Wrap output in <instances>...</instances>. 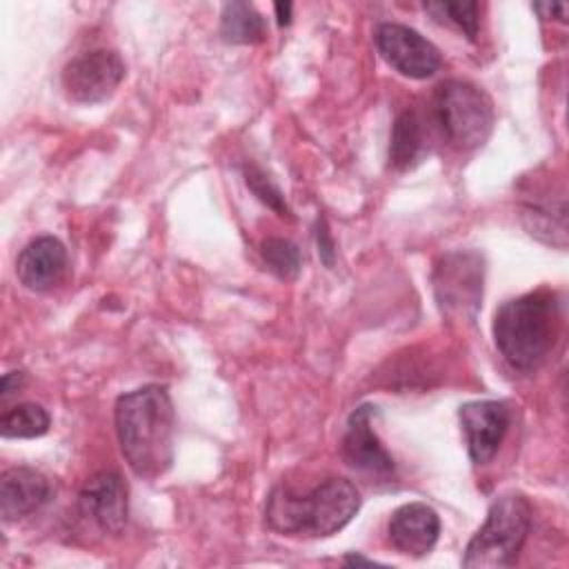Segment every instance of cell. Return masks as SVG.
I'll return each instance as SVG.
<instances>
[{
  "label": "cell",
  "mask_w": 569,
  "mask_h": 569,
  "mask_svg": "<svg viewBox=\"0 0 569 569\" xmlns=\"http://www.w3.org/2000/svg\"><path fill=\"white\" fill-rule=\"evenodd\" d=\"M176 413L169 391L147 385L116 402V433L131 471L144 480L162 476L173 462Z\"/></svg>",
  "instance_id": "6da1fadb"
},
{
  "label": "cell",
  "mask_w": 569,
  "mask_h": 569,
  "mask_svg": "<svg viewBox=\"0 0 569 569\" xmlns=\"http://www.w3.org/2000/svg\"><path fill=\"white\" fill-rule=\"evenodd\" d=\"M562 329L556 293L538 289L500 305L493 316V340L502 358L518 371L538 369L553 351Z\"/></svg>",
  "instance_id": "7a4b0ae2"
},
{
  "label": "cell",
  "mask_w": 569,
  "mask_h": 569,
  "mask_svg": "<svg viewBox=\"0 0 569 569\" xmlns=\"http://www.w3.org/2000/svg\"><path fill=\"white\" fill-rule=\"evenodd\" d=\"M360 509V493L347 478H329L307 493L284 485L267 498V525L284 536L327 538L340 531Z\"/></svg>",
  "instance_id": "3957f363"
},
{
  "label": "cell",
  "mask_w": 569,
  "mask_h": 569,
  "mask_svg": "<svg viewBox=\"0 0 569 569\" xmlns=\"http://www.w3.org/2000/svg\"><path fill=\"white\" fill-rule=\"evenodd\" d=\"M531 529V505L522 493H505L496 498L485 522L469 540L462 565L473 569L509 567Z\"/></svg>",
  "instance_id": "277c9868"
},
{
  "label": "cell",
  "mask_w": 569,
  "mask_h": 569,
  "mask_svg": "<svg viewBox=\"0 0 569 569\" xmlns=\"http://www.w3.org/2000/svg\"><path fill=\"white\" fill-rule=\"evenodd\" d=\"M433 116L445 140L458 151H473L493 129L491 98L467 80H447L433 96Z\"/></svg>",
  "instance_id": "5b68a950"
},
{
  "label": "cell",
  "mask_w": 569,
  "mask_h": 569,
  "mask_svg": "<svg viewBox=\"0 0 569 569\" xmlns=\"http://www.w3.org/2000/svg\"><path fill=\"white\" fill-rule=\"evenodd\" d=\"M485 262L476 251H451L440 258L433 271V291L442 313L476 318L482 300Z\"/></svg>",
  "instance_id": "8992f818"
},
{
  "label": "cell",
  "mask_w": 569,
  "mask_h": 569,
  "mask_svg": "<svg viewBox=\"0 0 569 569\" xmlns=\"http://www.w3.org/2000/svg\"><path fill=\"white\" fill-rule=\"evenodd\" d=\"M124 78V62L113 49H91L71 58L62 69V89L69 100L93 104L113 96Z\"/></svg>",
  "instance_id": "52a82bcc"
},
{
  "label": "cell",
  "mask_w": 569,
  "mask_h": 569,
  "mask_svg": "<svg viewBox=\"0 0 569 569\" xmlns=\"http://www.w3.org/2000/svg\"><path fill=\"white\" fill-rule=\"evenodd\" d=\"M376 47L391 69L413 80L433 76L442 64L438 47L405 24L382 22L376 29Z\"/></svg>",
  "instance_id": "ba28073f"
},
{
  "label": "cell",
  "mask_w": 569,
  "mask_h": 569,
  "mask_svg": "<svg viewBox=\"0 0 569 569\" xmlns=\"http://www.w3.org/2000/svg\"><path fill=\"white\" fill-rule=\"evenodd\" d=\"M373 416V405H360L351 411L342 438V458L351 469L380 482H389L396 478V462L371 427Z\"/></svg>",
  "instance_id": "9c48e42d"
},
{
  "label": "cell",
  "mask_w": 569,
  "mask_h": 569,
  "mask_svg": "<svg viewBox=\"0 0 569 569\" xmlns=\"http://www.w3.org/2000/svg\"><path fill=\"white\" fill-rule=\"evenodd\" d=\"M458 418L471 462H489L507 433L511 420L509 407L500 400H471L460 407Z\"/></svg>",
  "instance_id": "30bf717a"
},
{
  "label": "cell",
  "mask_w": 569,
  "mask_h": 569,
  "mask_svg": "<svg viewBox=\"0 0 569 569\" xmlns=\"http://www.w3.org/2000/svg\"><path fill=\"white\" fill-rule=\"evenodd\" d=\"M78 507L102 531L120 533L127 525V485L120 473H93L80 489Z\"/></svg>",
  "instance_id": "8fae6325"
},
{
  "label": "cell",
  "mask_w": 569,
  "mask_h": 569,
  "mask_svg": "<svg viewBox=\"0 0 569 569\" xmlns=\"http://www.w3.org/2000/svg\"><path fill=\"white\" fill-rule=\"evenodd\" d=\"M387 533L393 549L411 558H422L438 540L440 518L429 505L409 502L391 513Z\"/></svg>",
  "instance_id": "7c38bea8"
},
{
  "label": "cell",
  "mask_w": 569,
  "mask_h": 569,
  "mask_svg": "<svg viewBox=\"0 0 569 569\" xmlns=\"http://www.w3.org/2000/svg\"><path fill=\"white\" fill-rule=\"evenodd\" d=\"M51 480L33 467H11L0 478V513L4 522L36 513L51 500Z\"/></svg>",
  "instance_id": "4fadbf2b"
},
{
  "label": "cell",
  "mask_w": 569,
  "mask_h": 569,
  "mask_svg": "<svg viewBox=\"0 0 569 569\" xmlns=\"http://www.w3.org/2000/svg\"><path fill=\"white\" fill-rule=\"evenodd\" d=\"M67 271V249L53 236H40L31 240L18 256V280L31 291L53 289Z\"/></svg>",
  "instance_id": "5bb4252c"
},
{
  "label": "cell",
  "mask_w": 569,
  "mask_h": 569,
  "mask_svg": "<svg viewBox=\"0 0 569 569\" xmlns=\"http://www.w3.org/2000/svg\"><path fill=\"white\" fill-rule=\"evenodd\" d=\"M427 153V129L418 111L405 109L391 129L389 164L396 171L413 169Z\"/></svg>",
  "instance_id": "9a60e30c"
},
{
  "label": "cell",
  "mask_w": 569,
  "mask_h": 569,
  "mask_svg": "<svg viewBox=\"0 0 569 569\" xmlns=\"http://www.w3.org/2000/svg\"><path fill=\"white\" fill-rule=\"evenodd\" d=\"M267 33L264 18L249 2H227L220 13V36L231 44H256Z\"/></svg>",
  "instance_id": "2e32d148"
},
{
  "label": "cell",
  "mask_w": 569,
  "mask_h": 569,
  "mask_svg": "<svg viewBox=\"0 0 569 569\" xmlns=\"http://www.w3.org/2000/svg\"><path fill=\"white\" fill-rule=\"evenodd\" d=\"M51 418L36 402H20L7 409L0 418L2 438H38L49 431Z\"/></svg>",
  "instance_id": "e0dca14e"
},
{
  "label": "cell",
  "mask_w": 569,
  "mask_h": 569,
  "mask_svg": "<svg viewBox=\"0 0 569 569\" xmlns=\"http://www.w3.org/2000/svg\"><path fill=\"white\" fill-rule=\"evenodd\" d=\"M260 256L267 269L280 280H293L300 273L302 258L300 249L284 238H264L260 242Z\"/></svg>",
  "instance_id": "ac0fdd59"
},
{
  "label": "cell",
  "mask_w": 569,
  "mask_h": 569,
  "mask_svg": "<svg viewBox=\"0 0 569 569\" xmlns=\"http://www.w3.org/2000/svg\"><path fill=\"white\" fill-rule=\"evenodd\" d=\"M427 13L433 16V20L442 24H451L458 31H462L469 40H476L480 29V16H478V2H425L422 4Z\"/></svg>",
  "instance_id": "d6986e66"
},
{
  "label": "cell",
  "mask_w": 569,
  "mask_h": 569,
  "mask_svg": "<svg viewBox=\"0 0 569 569\" xmlns=\"http://www.w3.org/2000/svg\"><path fill=\"white\" fill-rule=\"evenodd\" d=\"M242 176H244L247 187L253 191V196H256L262 204H267L269 209H273V211H276L278 216H282V218H291V209L287 207L282 191L269 180V176H267L260 167H256V164H244V167H242Z\"/></svg>",
  "instance_id": "ffe728a7"
},
{
  "label": "cell",
  "mask_w": 569,
  "mask_h": 569,
  "mask_svg": "<svg viewBox=\"0 0 569 569\" xmlns=\"http://www.w3.org/2000/svg\"><path fill=\"white\" fill-rule=\"evenodd\" d=\"M316 242H318V256L320 260L331 267L333 260H336V244H333V238L327 229V222L325 218H318V224H316Z\"/></svg>",
  "instance_id": "44dd1931"
},
{
  "label": "cell",
  "mask_w": 569,
  "mask_h": 569,
  "mask_svg": "<svg viewBox=\"0 0 569 569\" xmlns=\"http://www.w3.org/2000/svg\"><path fill=\"white\" fill-rule=\"evenodd\" d=\"M531 9L542 18V20H565L567 18V4L565 2H536Z\"/></svg>",
  "instance_id": "7402d4cb"
},
{
  "label": "cell",
  "mask_w": 569,
  "mask_h": 569,
  "mask_svg": "<svg viewBox=\"0 0 569 569\" xmlns=\"http://www.w3.org/2000/svg\"><path fill=\"white\" fill-rule=\"evenodd\" d=\"M22 380H24V373H22V371H9V373H4V376H2V382H0V398L7 400L13 391L20 389Z\"/></svg>",
  "instance_id": "603a6c76"
},
{
  "label": "cell",
  "mask_w": 569,
  "mask_h": 569,
  "mask_svg": "<svg viewBox=\"0 0 569 569\" xmlns=\"http://www.w3.org/2000/svg\"><path fill=\"white\" fill-rule=\"evenodd\" d=\"M273 9H276V16H278V24H289L291 22V9H293L291 2H276Z\"/></svg>",
  "instance_id": "cb8c5ba5"
},
{
  "label": "cell",
  "mask_w": 569,
  "mask_h": 569,
  "mask_svg": "<svg viewBox=\"0 0 569 569\" xmlns=\"http://www.w3.org/2000/svg\"><path fill=\"white\" fill-rule=\"evenodd\" d=\"M345 562H347V565H378V562H373V560H369V558H362V556H358V553H347V556H345Z\"/></svg>",
  "instance_id": "d4e9b609"
}]
</instances>
